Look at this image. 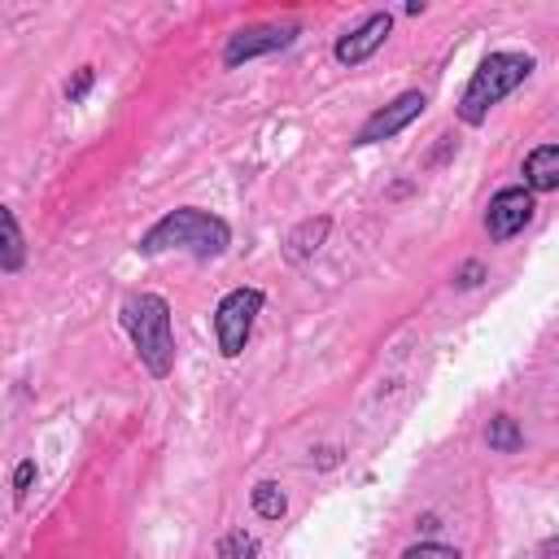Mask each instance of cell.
<instances>
[{
	"mask_svg": "<svg viewBox=\"0 0 559 559\" xmlns=\"http://www.w3.org/2000/svg\"><path fill=\"white\" fill-rule=\"evenodd\" d=\"M227 245H231L227 218H218V214H210V210H201V205H179V210L162 214V218L140 236L135 249H140L144 258H157V253H166V249H183V253L210 262V258L227 253Z\"/></svg>",
	"mask_w": 559,
	"mask_h": 559,
	"instance_id": "cell-1",
	"label": "cell"
},
{
	"mask_svg": "<svg viewBox=\"0 0 559 559\" xmlns=\"http://www.w3.org/2000/svg\"><path fill=\"white\" fill-rule=\"evenodd\" d=\"M122 328L153 380H166L175 371V328H170V306L157 293H131L122 301Z\"/></svg>",
	"mask_w": 559,
	"mask_h": 559,
	"instance_id": "cell-2",
	"label": "cell"
},
{
	"mask_svg": "<svg viewBox=\"0 0 559 559\" xmlns=\"http://www.w3.org/2000/svg\"><path fill=\"white\" fill-rule=\"evenodd\" d=\"M528 74H533V57L528 52H489V57H480V66L472 70V79H467L454 114L467 127H480L489 118V109L498 100H507Z\"/></svg>",
	"mask_w": 559,
	"mask_h": 559,
	"instance_id": "cell-3",
	"label": "cell"
},
{
	"mask_svg": "<svg viewBox=\"0 0 559 559\" xmlns=\"http://www.w3.org/2000/svg\"><path fill=\"white\" fill-rule=\"evenodd\" d=\"M262 306H266V293L262 288H231L214 306V336H218V354L223 358H240L245 354L249 332H253V319H258Z\"/></svg>",
	"mask_w": 559,
	"mask_h": 559,
	"instance_id": "cell-4",
	"label": "cell"
},
{
	"mask_svg": "<svg viewBox=\"0 0 559 559\" xmlns=\"http://www.w3.org/2000/svg\"><path fill=\"white\" fill-rule=\"evenodd\" d=\"M301 35V26H280V22H262V26H240L236 35H227V44H223V66L227 70H236V66H245V61H253V57H266V52H280V48H288L293 39Z\"/></svg>",
	"mask_w": 559,
	"mask_h": 559,
	"instance_id": "cell-5",
	"label": "cell"
},
{
	"mask_svg": "<svg viewBox=\"0 0 559 559\" xmlns=\"http://www.w3.org/2000/svg\"><path fill=\"white\" fill-rule=\"evenodd\" d=\"M533 192L524 188V183H511V188H498L493 197H489V210H485V231H489V240H511V236H520L524 227H528V218H533Z\"/></svg>",
	"mask_w": 559,
	"mask_h": 559,
	"instance_id": "cell-6",
	"label": "cell"
},
{
	"mask_svg": "<svg viewBox=\"0 0 559 559\" xmlns=\"http://www.w3.org/2000/svg\"><path fill=\"white\" fill-rule=\"evenodd\" d=\"M424 105H428V96H424V92H402L397 100H389L384 109H376V114L358 127L354 144H380V140H393L402 127H411V122L424 114Z\"/></svg>",
	"mask_w": 559,
	"mask_h": 559,
	"instance_id": "cell-7",
	"label": "cell"
},
{
	"mask_svg": "<svg viewBox=\"0 0 559 559\" xmlns=\"http://www.w3.org/2000/svg\"><path fill=\"white\" fill-rule=\"evenodd\" d=\"M389 31H393V17H389V13H371V17H362L354 31H345L332 52H336L341 66H362V61L389 39Z\"/></svg>",
	"mask_w": 559,
	"mask_h": 559,
	"instance_id": "cell-8",
	"label": "cell"
},
{
	"mask_svg": "<svg viewBox=\"0 0 559 559\" xmlns=\"http://www.w3.org/2000/svg\"><path fill=\"white\" fill-rule=\"evenodd\" d=\"M524 188L537 192H555L559 188V144H537L524 157Z\"/></svg>",
	"mask_w": 559,
	"mask_h": 559,
	"instance_id": "cell-9",
	"label": "cell"
},
{
	"mask_svg": "<svg viewBox=\"0 0 559 559\" xmlns=\"http://www.w3.org/2000/svg\"><path fill=\"white\" fill-rule=\"evenodd\" d=\"M328 231H332V218H328V214L297 223V227L288 231V240H284V258H288V262H306L310 253H319V245L328 240Z\"/></svg>",
	"mask_w": 559,
	"mask_h": 559,
	"instance_id": "cell-10",
	"label": "cell"
},
{
	"mask_svg": "<svg viewBox=\"0 0 559 559\" xmlns=\"http://www.w3.org/2000/svg\"><path fill=\"white\" fill-rule=\"evenodd\" d=\"M22 266H26V240H22L17 214L9 205H0V271L4 275H17Z\"/></svg>",
	"mask_w": 559,
	"mask_h": 559,
	"instance_id": "cell-11",
	"label": "cell"
},
{
	"mask_svg": "<svg viewBox=\"0 0 559 559\" xmlns=\"http://www.w3.org/2000/svg\"><path fill=\"white\" fill-rule=\"evenodd\" d=\"M485 441H489V450H498V454H515V450L524 445V432H520V424H515L511 415H493V419L485 424Z\"/></svg>",
	"mask_w": 559,
	"mask_h": 559,
	"instance_id": "cell-12",
	"label": "cell"
},
{
	"mask_svg": "<svg viewBox=\"0 0 559 559\" xmlns=\"http://www.w3.org/2000/svg\"><path fill=\"white\" fill-rule=\"evenodd\" d=\"M249 502H253V511H258L262 520H280V515L288 511V498H284V489H280L275 480H258V485L249 489Z\"/></svg>",
	"mask_w": 559,
	"mask_h": 559,
	"instance_id": "cell-13",
	"label": "cell"
},
{
	"mask_svg": "<svg viewBox=\"0 0 559 559\" xmlns=\"http://www.w3.org/2000/svg\"><path fill=\"white\" fill-rule=\"evenodd\" d=\"M253 555H258V542L245 528H231L218 537V559H253Z\"/></svg>",
	"mask_w": 559,
	"mask_h": 559,
	"instance_id": "cell-14",
	"label": "cell"
},
{
	"mask_svg": "<svg viewBox=\"0 0 559 559\" xmlns=\"http://www.w3.org/2000/svg\"><path fill=\"white\" fill-rule=\"evenodd\" d=\"M402 559H463L454 546H441V542H419V546H406Z\"/></svg>",
	"mask_w": 559,
	"mask_h": 559,
	"instance_id": "cell-15",
	"label": "cell"
},
{
	"mask_svg": "<svg viewBox=\"0 0 559 559\" xmlns=\"http://www.w3.org/2000/svg\"><path fill=\"white\" fill-rule=\"evenodd\" d=\"M92 79H96V70H92V66H79V70H74V79H66V100H70V105H79V100L92 92Z\"/></svg>",
	"mask_w": 559,
	"mask_h": 559,
	"instance_id": "cell-16",
	"label": "cell"
},
{
	"mask_svg": "<svg viewBox=\"0 0 559 559\" xmlns=\"http://www.w3.org/2000/svg\"><path fill=\"white\" fill-rule=\"evenodd\" d=\"M31 485H35V459H22L17 472H13V493H17V502L31 493Z\"/></svg>",
	"mask_w": 559,
	"mask_h": 559,
	"instance_id": "cell-17",
	"label": "cell"
},
{
	"mask_svg": "<svg viewBox=\"0 0 559 559\" xmlns=\"http://www.w3.org/2000/svg\"><path fill=\"white\" fill-rule=\"evenodd\" d=\"M480 275H485V266H480V262H467V266L454 275V284H459V288H476V284H480Z\"/></svg>",
	"mask_w": 559,
	"mask_h": 559,
	"instance_id": "cell-18",
	"label": "cell"
},
{
	"mask_svg": "<svg viewBox=\"0 0 559 559\" xmlns=\"http://www.w3.org/2000/svg\"><path fill=\"white\" fill-rule=\"evenodd\" d=\"M555 555H559V537H546V542H542V555H537V559H555Z\"/></svg>",
	"mask_w": 559,
	"mask_h": 559,
	"instance_id": "cell-19",
	"label": "cell"
}]
</instances>
